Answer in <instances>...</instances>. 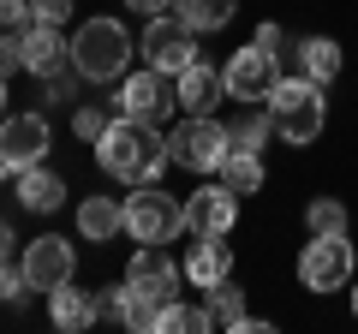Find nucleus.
I'll return each instance as SVG.
<instances>
[{
  "label": "nucleus",
  "mask_w": 358,
  "mask_h": 334,
  "mask_svg": "<svg viewBox=\"0 0 358 334\" xmlns=\"http://www.w3.org/2000/svg\"><path fill=\"white\" fill-rule=\"evenodd\" d=\"M90 150H96V167H102V173H114V180H126V185H162L167 167H173L162 126H138V119H126V114L108 119V131L90 143Z\"/></svg>",
  "instance_id": "nucleus-1"
},
{
  "label": "nucleus",
  "mask_w": 358,
  "mask_h": 334,
  "mask_svg": "<svg viewBox=\"0 0 358 334\" xmlns=\"http://www.w3.org/2000/svg\"><path fill=\"white\" fill-rule=\"evenodd\" d=\"M329 84H317V78H287L268 90V114H275V138H287L293 150H305V143L322 138V126H329Z\"/></svg>",
  "instance_id": "nucleus-2"
},
{
  "label": "nucleus",
  "mask_w": 358,
  "mask_h": 334,
  "mask_svg": "<svg viewBox=\"0 0 358 334\" xmlns=\"http://www.w3.org/2000/svg\"><path fill=\"white\" fill-rule=\"evenodd\" d=\"M131 54H138V42H131V30L120 18H84L72 36V66L84 84H120Z\"/></svg>",
  "instance_id": "nucleus-3"
},
{
  "label": "nucleus",
  "mask_w": 358,
  "mask_h": 334,
  "mask_svg": "<svg viewBox=\"0 0 358 334\" xmlns=\"http://www.w3.org/2000/svg\"><path fill=\"white\" fill-rule=\"evenodd\" d=\"M167 155H173V167L209 180V173H221V161L233 155V131L221 126L215 114H185L173 131H167Z\"/></svg>",
  "instance_id": "nucleus-4"
},
{
  "label": "nucleus",
  "mask_w": 358,
  "mask_h": 334,
  "mask_svg": "<svg viewBox=\"0 0 358 334\" xmlns=\"http://www.w3.org/2000/svg\"><path fill=\"white\" fill-rule=\"evenodd\" d=\"M352 269H358V257H352V239L346 233H310V245L299 251V286L305 293H346L352 286Z\"/></svg>",
  "instance_id": "nucleus-5"
},
{
  "label": "nucleus",
  "mask_w": 358,
  "mask_h": 334,
  "mask_svg": "<svg viewBox=\"0 0 358 334\" xmlns=\"http://www.w3.org/2000/svg\"><path fill=\"white\" fill-rule=\"evenodd\" d=\"M126 233L138 245H173L185 233V197H167L162 185H131L126 197Z\"/></svg>",
  "instance_id": "nucleus-6"
},
{
  "label": "nucleus",
  "mask_w": 358,
  "mask_h": 334,
  "mask_svg": "<svg viewBox=\"0 0 358 334\" xmlns=\"http://www.w3.org/2000/svg\"><path fill=\"white\" fill-rule=\"evenodd\" d=\"M138 54H143V66H155V72H167V78H179L192 60H203V54H197V30L185 24L179 13L150 18L143 36H138Z\"/></svg>",
  "instance_id": "nucleus-7"
},
{
  "label": "nucleus",
  "mask_w": 358,
  "mask_h": 334,
  "mask_svg": "<svg viewBox=\"0 0 358 334\" xmlns=\"http://www.w3.org/2000/svg\"><path fill=\"white\" fill-rule=\"evenodd\" d=\"M221 78H227V102H268V90L281 84V54L263 48V42H245V48L227 54V66H221Z\"/></svg>",
  "instance_id": "nucleus-8"
},
{
  "label": "nucleus",
  "mask_w": 358,
  "mask_h": 334,
  "mask_svg": "<svg viewBox=\"0 0 358 334\" xmlns=\"http://www.w3.org/2000/svg\"><path fill=\"white\" fill-rule=\"evenodd\" d=\"M173 108H179V96H173V78H167V72L143 66V72H126V78H120L114 114L138 119V126H162V119L173 114Z\"/></svg>",
  "instance_id": "nucleus-9"
},
{
  "label": "nucleus",
  "mask_w": 358,
  "mask_h": 334,
  "mask_svg": "<svg viewBox=\"0 0 358 334\" xmlns=\"http://www.w3.org/2000/svg\"><path fill=\"white\" fill-rule=\"evenodd\" d=\"M179 281H185V269H179L173 257H167V245H138L131 251V263H126V286L138 298H150V305H173L179 298Z\"/></svg>",
  "instance_id": "nucleus-10"
},
{
  "label": "nucleus",
  "mask_w": 358,
  "mask_h": 334,
  "mask_svg": "<svg viewBox=\"0 0 358 334\" xmlns=\"http://www.w3.org/2000/svg\"><path fill=\"white\" fill-rule=\"evenodd\" d=\"M54 131L42 114H6L0 119V173L13 180V173H24V167H36L42 155H48Z\"/></svg>",
  "instance_id": "nucleus-11"
},
{
  "label": "nucleus",
  "mask_w": 358,
  "mask_h": 334,
  "mask_svg": "<svg viewBox=\"0 0 358 334\" xmlns=\"http://www.w3.org/2000/svg\"><path fill=\"white\" fill-rule=\"evenodd\" d=\"M18 269H24L30 293H54V286H66L78 275V251L60 239V233H42V239L24 245V263H18Z\"/></svg>",
  "instance_id": "nucleus-12"
},
{
  "label": "nucleus",
  "mask_w": 358,
  "mask_h": 334,
  "mask_svg": "<svg viewBox=\"0 0 358 334\" xmlns=\"http://www.w3.org/2000/svg\"><path fill=\"white\" fill-rule=\"evenodd\" d=\"M233 227H239V191H227L221 180L185 197V233H233Z\"/></svg>",
  "instance_id": "nucleus-13"
},
{
  "label": "nucleus",
  "mask_w": 358,
  "mask_h": 334,
  "mask_svg": "<svg viewBox=\"0 0 358 334\" xmlns=\"http://www.w3.org/2000/svg\"><path fill=\"white\" fill-rule=\"evenodd\" d=\"M179 269H185V281H192V286L233 281V245H227V233H192V245H185Z\"/></svg>",
  "instance_id": "nucleus-14"
},
{
  "label": "nucleus",
  "mask_w": 358,
  "mask_h": 334,
  "mask_svg": "<svg viewBox=\"0 0 358 334\" xmlns=\"http://www.w3.org/2000/svg\"><path fill=\"white\" fill-rule=\"evenodd\" d=\"M173 96H179V108H185V114H215V108L227 102V78H221V66L192 60L185 72L173 78Z\"/></svg>",
  "instance_id": "nucleus-15"
},
{
  "label": "nucleus",
  "mask_w": 358,
  "mask_h": 334,
  "mask_svg": "<svg viewBox=\"0 0 358 334\" xmlns=\"http://www.w3.org/2000/svg\"><path fill=\"white\" fill-rule=\"evenodd\" d=\"M66 66H72V42L54 24H30L24 30V72L30 78H60Z\"/></svg>",
  "instance_id": "nucleus-16"
},
{
  "label": "nucleus",
  "mask_w": 358,
  "mask_h": 334,
  "mask_svg": "<svg viewBox=\"0 0 358 334\" xmlns=\"http://www.w3.org/2000/svg\"><path fill=\"white\" fill-rule=\"evenodd\" d=\"M13 191H18V203L30 209V215H54L60 209V197H66V180L54 173V167H24V173H13Z\"/></svg>",
  "instance_id": "nucleus-17"
},
{
  "label": "nucleus",
  "mask_w": 358,
  "mask_h": 334,
  "mask_svg": "<svg viewBox=\"0 0 358 334\" xmlns=\"http://www.w3.org/2000/svg\"><path fill=\"white\" fill-rule=\"evenodd\" d=\"M48 322L66 328V334L96 328V322H102V317H96V293H84V286H72V281L54 286V293H48Z\"/></svg>",
  "instance_id": "nucleus-18"
},
{
  "label": "nucleus",
  "mask_w": 358,
  "mask_h": 334,
  "mask_svg": "<svg viewBox=\"0 0 358 334\" xmlns=\"http://www.w3.org/2000/svg\"><path fill=\"white\" fill-rule=\"evenodd\" d=\"M299 72L305 78H317V84H334V78L346 72V48L334 36H299Z\"/></svg>",
  "instance_id": "nucleus-19"
},
{
  "label": "nucleus",
  "mask_w": 358,
  "mask_h": 334,
  "mask_svg": "<svg viewBox=\"0 0 358 334\" xmlns=\"http://www.w3.org/2000/svg\"><path fill=\"white\" fill-rule=\"evenodd\" d=\"M78 233H84L90 245H108L126 233V203H114V197H84L78 203Z\"/></svg>",
  "instance_id": "nucleus-20"
},
{
  "label": "nucleus",
  "mask_w": 358,
  "mask_h": 334,
  "mask_svg": "<svg viewBox=\"0 0 358 334\" xmlns=\"http://www.w3.org/2000/svg\"><path fill=\"white\" fill-rule=\"evenodd\" d=\"M215 180L227 185V191H239V197H257L268 173H263V155H257V150H233L227 161H221V173H215Z\"/></svg>",
  "instance_id": "nucleus-21"
},
{
  "label": "nucleus",
  "mask_w": 358,
  "mask_h": 334,
  "mask_svg": "<svg viewBox=\"0 0 358 334\" xmlns=\"http://www.w3.org/2000/svg\"><path fill=\"white\" fill-rule=\"evenodd\" d=\"M173 13L185 18L197 36H215V30H227V24H233L239 0H173Z\"/></svg>",
  "instance_id": "nucleus-22"
},
{
  "label": "nucleus",
  "mask_w": 358,
  "mask_h": 334,
  "mask_svg": "<svg viewBox=\"0 0 358 334\" xmlns=\"http://www.w3.org/2000/svg\"><path fill=\"white\" fill-rule=\"evenodd\" d=\"M203 305H209V328H245V293L233 281H215V286H203Z\"/></svg>",
  "instance_id": "nucleus-23"
},
{
  "label": "nucleus",
  "mask_w": 358,
  "mask_h": 334,
  "mask_svg": "<svg viewBox=\"0 0 358 334\" xmlns=\"http://www.w3.org/2000/svg\"><path fill=\"white\" fill-rule=\"evenodd\" d=\"M227 131H233V150H263L275 138V114H268V102H245V114Z\"/></svg>",
  "instance_id": "nucleus-24"
},
{
  "label": "nucleus",
  "mask_w": 358,
  "mask_h": 334,
  "mask_svg": "<svg viewBox=\"0 0 358 334\" xmlns=\"http://www.w3.org/2000/svg\"><path fill=\"white\" fill-rule=\"evenodd\" d=\"M305 227L310 233H352V215H346L341 197H310L305 203Z\"/></svg>",
  "instance_id": "nucleus-25"
},
{
  "label": "nucleus",
  "mask_w": 358,
  "mask_h": 334,
  "mask_svg": "<svg viewBox=\"0 0 358 334\" xmlns=\"http://www.w3.org/2000/svg\"><path fill=\"white\" fill-rule=\"evenodd\" d=\"M197 328H209V305H179V298L155 322V334H197Z\"/></svg>",
  "instance_id": "nucleus-26"
},
{
  "label": "nucleus",
  "mask_w": 358,
  "mask_h": 334,
  "mask_svg": "<svg viewBox=\"0 0 358 334\" xmlns=\"http://www.w3.org/2000/svg\"><path fill=\"white\" fill-rule=\"evenodd\" d=\"M72 6H78V0H30V24H54V30H66Z\"/></svg>",
  "instance_id": "nucleus-27"
},
{
  "label": "nucleus",
  "mask_w": 358,
  "mask_h": 334,
  "mask_svg": "<svg viewBox=\"0 0 358 334\" xmlns=\"http://www.w3.org/2000/svg\"><path fill=\"white\" fill-rule=\"evenodd\" d=\"M72 131H78V138H84V143H96V138H102V131H108V114H102V108H96V102H84V108H78V114H72Z\"/></svg>",
  "instance_id": "nucleus-28"
},
{
  "label": "nucleus",
  "mask_w": 358,
  "mask_h": 334,
  "mask_svg": "<svg viewBox=\"0 0 358 334\" xmlns=\"http://www.w3.org/2000/svg\"><path fill=\"white\" fill-rule=\"evenodd\" d=\"M96 317H102V322H126V281L96 293Z\"/></svg>",
  "instance_id": "nucleus-29"
},
{
  "label": "nucleus",
  "mask_w": 358,
  "mask_h": 334,
  "mask_svg": "<svg viewBox=\"0 0 358 334\" xmlns=\"http://www.w3.org/2000/svg\"><path fill=\"white\" fill-rule=\"evenodd\" d=\"M0 30H30V0H0Z\"/></svg>",
  "instance_id": "nucleus-30"
},
{
  "label": "nucleus",
  "mask_w": 358,
  "mask_h": 334,
  "mask_svg": "<svg viewBox=\"0 0 358 334\" xmlns=\"http://www.w3.org/2000/svg\"><path fill=\"white\" fill-rule=\"evenodd\" d=\"M24 293V269H13V257H0V298H18Z\"/></svg>",
  "instance_id": "nucleus-31"
},
{
  "label": "nucleus",
  "mask_w": 358,
  "mask_h": 334,
  "mask_svg": "<svg viewBox=\"0 0 358 334\" xmlns=\"http://www.w3.org/2000/svg\"><path fill=\"white\" fill-rule=\"evenodd\" d=\"M251 42H263V48L281 54V48H287V30H281V24H257V36H251Z\"/></svg>",
  "instance_id": "nucleus-32"
},
{
  "label": "nucleus",
  "mask_w": 358,
  "mask_h": 334,
  "mask_svg": "<svg viewBox=\"0 0 358 334\" xmlns=\"http://www.w3.org/2000/svg\"><path fill=\"white\" fill-rule=\"evenodd\" d=\"M131 13H143V18H162V13H173V0H126Z\"/></svg>",
  "instance_id": "nucleus-33"
},
{
  "label": "nucleus",
  "mask_w": 358,
  "mask_h": 334,
  "mask_svg": "<svg viewBox=\"0 0 358 334\" xmlns=\"http://www.w3.org/2000/svg\"><path fill=\"white\" fill-rule=\"evenodd\" d=\"M13 245H18L13 239V221H0V257H13Z\"/></svg>",
  "instance_id": "nucleus-34"
},
{
  "label": "nucleus",
  "mask_w": 358,
  "mask_h": 334,
  "mask_svg": "<svg viewBox=\"0 0 358 334\" xmlns=\"http://www.w3.org/2000/svg\"><path fill=\"white\" fill-rule=\"evenodd\" d=\"M0 119H6V78H0Z\"/></svg>",
  "instance_id": "nucleus-35"
},
{
  "label": "nucleus",
  "mask_w": 358,
  "mask_h": 334,
  "mask_svg": "<svg viewBox=\"0 0 358 334\" xmlns=\"http://www.w3.org/2000/svg\"><path fill=\"white\" fill-rule=\"evenodd\" d=\"M352 317H358V275H352Z\"/></svg>",
  "instance_id": "nucleus-36"
}]
</instances>
